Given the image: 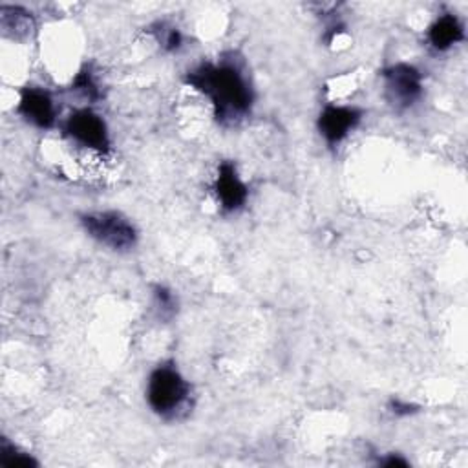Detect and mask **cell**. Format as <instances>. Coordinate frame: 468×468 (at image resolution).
<instances>
[{
	"instance_id": "obj_1",
	"label": "cell",
	"mask_w": 468,
	"mask_h": 468,
	"mask_svg": "<svg viewBox=\"0 0 468 468\" xmlns=\"http://www.w3.org/2000/svg\"><path fill=\"white\" fill-rule=\"evenodd\" d=\"M186 82L210 99L221 122H234L250 110L252 90L241 69L232 62L201 64L188 71Z\"/></svg>"
},
{
	"instance_id": "obj_2",
	"label": "cell",
	"mask_w": 468,
	"mask_h": 468,
	"mask_svg": "<svg viewBox=\"0 0 468 468\" xmlns=\"http://www.w3.org/2000/svg\"><path fill=\"white\" fill-rule=\"evenodd\" d=\"M190 386L170 364H159L148 377L146 399L150 408L163 417H172L186 402Z\"/></svg>"
},
{
	"instance_id": "obj_3",
	"label": "cell",
	"mask_w": 468,
	"mask_h": 468,
	"mask_svg": "<svg viewBox=\"0 0 468 468\" xmlns=\"http://www.w3.org/2000/svg\"><path fill=\"white\" fill-rule=\"evenodd\" d=\"M80 223L88 236L113 250H130L137 243L135 227L121 212H90L80 218Z\"/></svg>"
},
{
	"instance_id": "obj_4",
	"label": "cell",
	"mask_w": 468,
	"mask_h": 468,
	"mask_svg": "<svg viewBox=\"0 0 468 468\" xmlns=\"http://www.w3.org/2000/svg\"><path fill=\"white\" fill-rule=\"evenodd\" d=\"M382 79L386 99L397 110L411 106L422 93V75L411 64H391L382 71Z\"/></svg>"
},
{
	"instance_id": "obj_5",
	"label": "cell",
	"mask_w": 468,
	"mask_h": 468,
	"mask_svg": "<svg viewBox=\"0 0 468 468\" xmlns=\"http://www.w3.org/2000/svg\"><path fill=\"white\" fill-rule=\"evenodd\" d=\"M64 132L84 148L95 152H106L110 148V135L102 117L88 108L73 112L64 122Z\"/></svg>"
},
{
	"instance_id": "obj_6",
	"label": "cell",
	"mask_w": 468,
	"mask_h": 468,
	"mask_svg": "<svg viewBox=\"0 0 468 468\" xmlns=\"http://www.w3.org/2000/svg\"><path fill=\"white\" fill-rule=\"evenodd\" d=\"M362 112L353 106H338L329 104L320 112L318 117V132L327 141V144H338L342 139L355 130L360 122Z\"/></svg>"
},
{
	"instance_id": "obj_7",
	"label": "cell",
	"mask_w": 468,
	"mask_h": 468,
	"mask_svg": "<svg viewBox=\"0 0 468 468\" xmlns=\"http://www.w3.org/2000/svg\"><path fill=\"white\" fill-rule=\"evenodd\" d=\"M16 112L38 128H49L55 122V104L51 95L40 88H24L18 99Z\"/></svg>"
},
{
	"instance_id": "obj_8",
	"label": "cell",
	"mask_w": 468,
	"mask_h": 468,
	"mask_svg": "<svg viewBox=\"0 0 468 468\" xmlns=\"http://www.w3.org/2000/svg\"><path fill=\"white\" fill-rule=\"evenodd\" d=\"M214 190H216L221 208L229 210V212L238 210L245 203L247 194H249L245 183L239 179V176L236 172V166L229 161L219 165Z\"/></svg>"
},
{
	"instance_id": "obj_9",
	"label": "cell",
	"mask_w": 468,
	"mask_h": 468,
	"mask_svg": "<svg viewBox=\"0 0 468 468\" xmlns=\"http://www.w3.org/2000/svg\"><path fill=\"white\" fill-rule=\"evenodd\" d=\"M464 38V27L453 13H442L428 29V40L437 51H446Z\"/></svg>"
},
{
	"instance_id": "obj_10",
	"label": "cell",
	"mask_w": 468,
	"mask_h": 468,
	"mask_svg": "<svg viewBox=\"0 0 468 468\" xmlns=\"http://www.w3.org/2000/svg\"><path fill=\"white\" fill-rule=\"evenodd\" d=\"M0 464H4V466H37V461L31 455L18 452L13 444H7L4 441L2 448H0Z\"/></svg>"
},
{
	"instance_id": "obj_11",
	"label": "cell",
	"mask_w": 468,
	"mask_h": 468,
	"mask_svg": "<svg viewBox=\"0 0 468 468\" xmlns=\"http://www.w3.org/2000/svg\"><path fill=\"white\" fill-rule=\"evenodd\" d=\"M154 303L161 318H170L176 313V298L172 291L163 285L154 287Z\"/></svg>"
},
{
	"instance_id": "obj_12",
	"label": "cell",
	"mask_w": 468,
	"mask_h": 468,
	"mask_svg": "<svg viewBox=\"0 0 468 468\" xmlns=\"http://www.w3.org/2000/svg\"><path fill=\"white\" fill-rule=\"evenodd\" d=\"M75 90L77 91H80L82 95H86L88 99H97L99 97V90H97V84H95V80H93V77H91V73H90V69H84V71H80L79 75H77V79H75Z\"/></svg>"
},
{
	"instance_id": "obj_13",
	"label": "cell",
	"mask_w": 468,
	"mask_h": 468,
	"mask_svg": "<svg viewBox=\"0 0 468 468\" xmlns=\"http://www.w3.org/2000/svg\"><path fill=\"white\" fill-rule=\"evenodd\" d=\"M181 42H183V37H181L179 29H176V27H170L168 33H166L165 38H163V46H165L168 51L177 49V48L181 46Z\"/></svg>"
},
{
	"instance_id": "obj_14",
	"label": "cell",
	"mask_w": 468,
	"mask_h": 468,
	"mask_svg": "<svg viewBox=\"0 0 468 468\" xmlns=\"http://www.w3.org/2000/svg\"><path fill=\"white\" fill-rule=\"evenodd\" d=\"M389 410H391L395 415H410V413H413L417 408H415L413 404H410V402L400 400V399H391V400H389Z\"/></svg>"
},
{
	"instance_id": "obj_15",
	"label": "cell",
	"mask_w": 468,
	"mask_h": 468,
	"mask_svg": "<svg viewBox=\"0 0 468 468\" xmlns=\"http://www.w3.org/2000/svg\"><path fill=\"white\" fill-rule=\"evenodd\" d=\"M384 466H406L408 463L402 459V457H397V455H389L388 459L382 461Z\"/></svg>"
}]
</instances>
